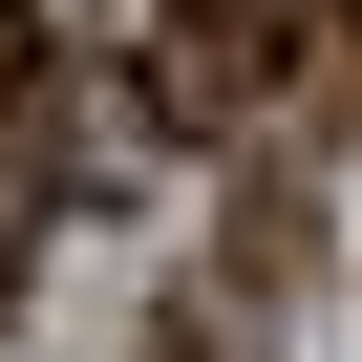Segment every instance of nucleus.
<instances>
[{
	"mask_svg": "<svg viewBox=\"0 0 362 362\" xmlns=\"http://www.w3.org/2000/svg\"><path fill=\"white\" fill-rule=\"evenodd\" d=\"M43 192H64V107H43V22L0 0V298H43Z\"/></svg>",
	"mask_w": 362,
	"mask_h": 362,
	"instance_id": "1",
	"label": "nucleus"
},
{
	"mask_svg": "<svg viewBox=\"0 0 362 362\" xmlns=\"http://www.w3.org/2000/svg\"><path fill=\"white\" fill-rule=\"evenodd\" d=\"M149 362H256V341H235V298H192V320H170Z\"/></svg>",
	"mask_w": 362,
	"mask_h": 362,
	"instance_id": "2",
	"label": "nucleus"
}]
</instances>
